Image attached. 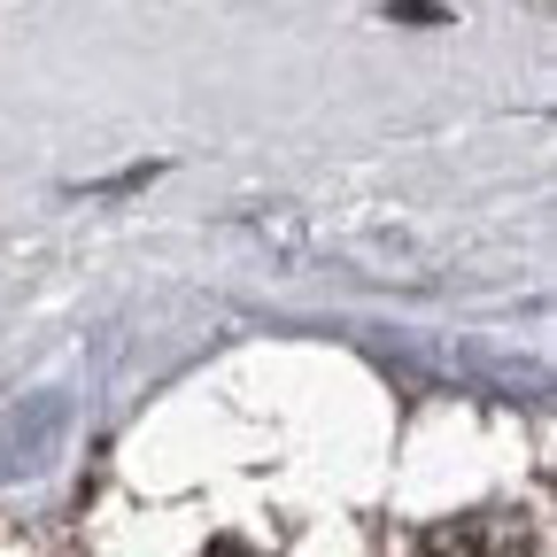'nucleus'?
I'll list each match as a JSON object with an SVG mask.
<instances>
[{
  "label": "nucleus",
  "instance_id": "nucleus-1",
  "mask_svg": "<svg viewBox=\"0 0 557 557\" xmlns=\"http://www.w3.org/2000/svg\"><path fill=\"white\" fill-rule=\"evenodd\" d=\"M418 557H527V527H511V519H457V527L426 534Z\"/></svg>",
  "mask_w": 557,
  "mask_h": 557
},
{
  "label": "nucleus",
  "instance_id": "nucleus-2",
  "mask_svg": "<svg viewBox=\"0 0 557 557\" xmlns=\"http://www.w3.org/2000/svg\"><path fill=\"white\" fill-rule=\"evenodd\" d=\"M209 557H256L248 542H218V549H209Z\"/></svg>",
  "mask_w": 557,
  "mask_h": 557
}]
</instances>
